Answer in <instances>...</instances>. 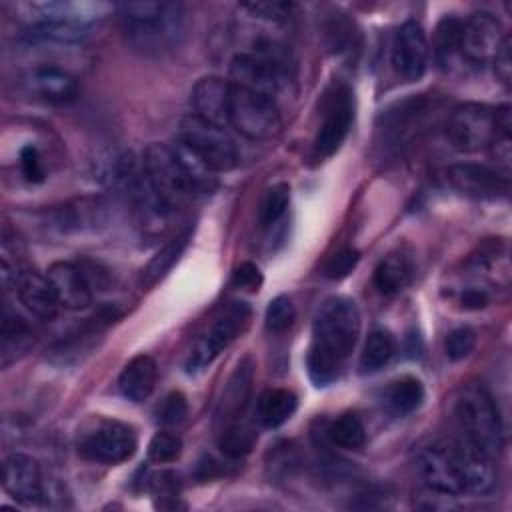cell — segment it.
Masks as SVG:
<instances>
[{
    "instance_id": "obj_1",
    "label": "cell",
    "mask_w": 512,
    "mask_h": 512,
    "mask_svg": "<svg viewBox=\"0 0 512 512\" xmlns=\"http://www.w3.org/2000/svg\"><path fill=\"white\" fill-rule=\"evenodd\" d=\"M360 324V310L352 298L330 296L320 304L306 354L308 376L316 386H328L338 378L342 362L356 346Z\"/></svg>"
},
{
    "instance_id": "obj_2",
    "label": "cell",
    "mask_w": 512,
    "mask_h": 512,
    "mask_svg": "<svg viewBox=\"0 0 512 512\" xmlns=\"http://www.w3.org/2000/svg\"><path fill=\"white\" fill-rule=\"evenodd\" d=\"M114 4L106 2H22L16 4V14L34 40L50 42H80L94 22L114 12Z\"/></svg>"
},
{
    "instance_id": "obj_3",
    "label": "cell",
    "mask_w": 512,
    "mask_h": 512,
    "mask_svg": "<svg viewBox=\"0 0 512 512\" xmlns=\"http://www.w3.org/2000/svg\"><path fill=\"white\" fill-rule=\"evenodd\" d=\"M124 32L142 52L174 48L184 34V12L174 2H124L116 4Z\"/></svg>"
},
{
    "instance_id": "obj_4",
    "label": "cell",
    "mask_w": 512,
    "mask_h": 512,
    "mask_svg": "<svg viewBox=\"0 0 512 512\" xmlns=\"http://www.w3.org/2000/svg\"><path fill=\"white\" fill-rule=\"evenodd\" d=\"M230 82L276 102L292 84L288 50L274 40H256L250 50L238 52L230 64Z\"/></svg>"
},
{
    "instance_id": "obj_5",
    "label": "cell",
    "mask_w": 512,
    "mask_h": 512,
    "mask_svg": "<svg viewBox=\"0 0 512 512\" xmlns=\"http://www.w3.org/2000/svg\"><path fill=\"white\" fill-rule=\"evenodd\" d=\"M456 418L464 438L492 460L504 448V430L498 406L484 384H466L456 400Z\"/></svg>"
},
{
    "instance_id": "obj_6",
    "label": "cell",
    "mask_w": 512,
    "mask_h": 512,
    "mask_svg": "<svg viewBox=\"0 0 512 512\" xmlns=\"http://www.w3.org/2000/svg\"><path fill=\"white\" fill-rule=\"evenodd\" d=\"M142 172L156 196L170 208H182L198 196V190L182 164L176 148L152 142L142 156Z\"/></svg>"
},
{
    "instance_id": "obj_7",
    "label": "cell",
    "mask_w": 512,
    "mask_h": 512,
    "mask_svg": "<svg viewBox=\"0 0 512 512\" xmlns=\"http://www.w3.org/2000/svg\"><path fill=\"white\" fill-rule=\"evenodd\" d=\"M76 448L86 460L98 464H120L134 456L138 438L134 428L126 422L92 416L80 424Z\"/></svg>"
},
{
    "instance_id": "obj_8",
    "label": "cell",
    "mask_w": 512,
    "mask_h": 512,
    "mask_svg": "<svg viewBox=\"0 0 512 512\" xmlns=\"http://www.w3.org/2000/svg\"><path fill=\"white\" fill-rule=\"evenodd\" d=\"M250 318L252 310L242 300H232L222 306L220 312L212 318L206 332L194 342L186 358V370L190 374H196L208 368L218 358V354L248 328Z\"/></svg>"
},
{
    "instance_id": "obj_9",
    "label": "cell",
    "mask_w": 512,
    "mask_h": 512,
    "mask_svg": "<svg viewBox=\"0 0 512 512\" xmlns=\"http://www.w3.org/2000/svg\"><path fill=\"white\" fill-rule=\"evenodd\" d=\"M228 124L248 140H270L280 132L282 118L272 98L230 82Z\"/></svg>"
},
{
    "instance_id": "obj_10",
    "label": "cell",
    "mask_w": 512,
    "mask_h": 512,
    "mask_svg": "<svg viewBox=\"0 0 512 512\" xmlns=\"http://www.w3.org/2000/svg\"><path fill=\"white\" fill-rule=\"evenodd\" d=\"M178 138L180 144L212 172H228L238 162L236 146L226 130L194 114L180 120Z\"/></svg>"
},
{
    "instance_id": "obj_11",
    "label": "cell",
    "mask_w": 512,
    "mask_h": 512,
    "mask_svg": "<svg viewBox=\"0 0 512 512\" xmlns=\"http://www.w3.org/2000/svg\"><path fill=\"white\" fill-rule=\"evenodd\" d=\"M416 466L424 484L442 496L464 494L458 440H434L418 450Z\"/></svg>"
},
{
    "instance_id": "obj_12",
    "label": "cell",
    "mask_w": 512,
    "mask_h": 512,
    "mask_svg": "<svg viewBox=\"0 0 512 512\" xmlns=\"http://www.w3.org/2000/svg\"><path fill=\"white\" fill-rule=\"evenodd\" d=\"M354 122V94L348 86L332 88L322 104V122L314 136L312 158L322 162L344 144Z\"/></svg>"
},
{
    "instance_id": "obj_13",
    "label": "cell",
    "mask_w": 512,
    "mask_h": 512,
    "mask_svg": "<svg viewBox=\"0 0 512 512\" xmlns=\"http://www.w3.org/2000/svg\"><path fill=\"white\" fill-rule=\"evenodd\" d=\"M496 132V110L476 102L454 108L446 124V136L458 152H478L488 148Z\"/></svg>"
},
{
    "instance_id": "obj_14",
    "label": "cell",
    "mask_w": 512,
    "mask_h": 512,
    "mask_svg": "<svg viewBox=\"0 0 512 512\" xmlns=\"http://www.w3.org/2000/svg\"><path fill=\"white\" fill-rule=\"evenodd\" d=\"M392 66L406 82H416L424 76L428 68V40L418 22L408 20L398 28L392 44Z\"/></svg>"
},
{
    "instance_id": "obj_15",
    "label": "cell",
    "mask_w": 512,
    "mask_h": 512,
    "mask_svg": "<svg viewBox=\"0 0 512 512\" xmlns=\"http://www.w3.org/2000/svg\"><path fill=\"white\" fill-rule=\"evenodd\" d=\"M448 182L460 194L476 200H500L510 192L508 176L494 168L472 162L452 164L448 168Z\"/></svg>"
},
{
    "instance_id": "obj_16",
    "label": "cell",
    "mask_w": 512,
    "mask_h": 512,
    "mask_svg": "<svg viewBox=\"0 0 512 512\" xmlns=\"http://www.w3.org/2000/svg\"><path fill=\"white\" fill-rule=\"evenodd\" d=\"M504 36L506 32L496 16L488 12H476L462 20L460 56L470 64H484L492 60Z\"/></svg>"
},
{
    "instance_id": "obj_17",
    "label": "cell",
    "mask_w": 512,
    "mask_h": 512,
    "mask_svg": "<svg viewBox=\"0 0 512 512\" xmlns=\"http://www.w3.org/2000/svg\"><path fill=\"white\" fill-rule=\"evenodd\" d=\"M4 490L22 504H36L44 498L42 472L38 462L28 456L14 452L4 458Z\"/></svg>"
},
{
    "instance_id": "obj_18",
    "label": "cell",
    "mask_w": 512,
    "mask_h": 512,
    "mask_svg": "<svg viewBox=\"0 0 512 512\" xmlns=\"http://www.w3.org/2000/svg\"><path fill=\"white\" fill-rule=\"evenodd\" d=\"M60 306L66 310H84L92 302V286L82 270L72 262H54L46 272Z\"/></svg>"
},
{
    "instance_id": "obj_19",
    "label": "cell",
    "mask_w": 512,
    "mask_h": 512,
    "mask_svg": "<svg viewBox=\"0 0 512 512\" xmlns=\"http://www.w3.org/2000/svg\"><path fill=\"white\" fill-rule=\"evenodd\" d=\"M14 290L22 306L40 320H52L58 314L60 302L46 274L36 270H20Z\"/></svg>"
},
{
    "instance_id": "obj_20",
    "label": "cell",
    "mask_w": 512,
    "mask_h": 512,
    "mask_svg": "<svg viewBox=\"0 0 512 512\" xmlns=\"http://www.w3.org/2000/svg\"><path fill=\"white\" fill-rule=\"evenodd\" d=\"M190 102L194 108V116L224 128L228 124L230 80H224L220 76L200 78L192 88Z\"/></svg>"
},
{
    "instance_id": "obj_21",
    "label": "cell",
    "mask_w": 512,
    "mask_h": 512,
    "mask_svg": "<svg viewBox=\"0 0 512 512\" xmlns=\"http://www.w3.org/2000/svg\"><path fill=\"white\" fill-rule=\"evenodd\" d=\"M460 446V466H462V482L464 494L484 496L496 484V472L492 466V458L478 450L466 438L458 440Z\"/></svg>"
},
{
    "instance_id": "obj_22",
    "label": "cell",
    "mask_w": 512,
    "mask_h": 512,
    "mask_svg": "<svg viewBox=\"0 0 512 512\" xmlns=\"http://www.w3.org/2000/svg\"><path fill=\"white\" fill-rule=\"evenodd\" d=\"M158 366L152 356L138 354L126 362L118 376V390L130 402H144L154 392Z\"/></svg>"
},
{
    "instance_id": "obj_23",
    "label": "cell",
    "mask_w": 512,
    "mask_h": 512,
    "mask_svg": "<svg viewBox=\"0 0 512 512\" xmlns=\"http://www.w3.org/2000/svg\"><path fill=\"white\" fill-rule=\"evenodd\" d=\"M28 84L40 98L52 104H68L78 96L76 78L56 66H40L32 70Z\"/></svg>"
},
{
    "instance_id": "obj_24",
    "label": "cell",
    "mask_w": 512,
    "mask_h": 512,
    "mask_svg": "<svg viewBox=\"0 0 512 512\" xmlns=\"http://www.w3.org/2000/svg\"><path fill=\"white\" fill-rule=\"evenodd\" d=\"M412 276H414V260L408 252L398 248L386 254L378 262L374 270V284L384 296H394L408 286Z\"/></svg>"
},
{
    "instance_id": "obj_25",
    "label": "cell",
    "mask_w": 512,
    "mask_h": 512,
    "mask_svg": "<svg viewBox=\"0 0 512 512\" xmlns=\"http://www.w3.org/2000/svg\"><path fill=\"white\" fill-rule=\"evenodd\" d=\"M190 236H192V228H184L180 230L174 238H170L148 262L146 266L140 270V276H138V284L140 288H150L154 286L158 280H162L170 268L178 262V258L182 256V252L186 250L188 242H190Z\"/></svg>"
},
{
    "instance_id": "obj_26",
    "label": "cell",
    "mask_w": 512,
    "mask_h": 512,
    "mask_svg": "<svg viewBox=\"0 0 512 512\" xmlns=\"http://www.w3.org/2000/svg\"><path fill=\"white\" fill-rule=\"evenodd\" d=\"M34 346V334L28 324L18 316L4 310L0 326V364L8 368Z\"/></svg>"
},
{
    "instance_id": "obj_27",
    "label": "cell",
    "mask_w": 512,
    "mask_h": 512,
    "mask_svg": "<svg viewBox=\"0 0 512 512\" xmlns=\"http://www.w3.org/2000/svg\"><path fill=\"white\" fill-rule=\"evenodd\" d=\"M250 384H252V364L250 360H242L234 374L230 376L220 406H218V418L226 420L228 424L238 420V414L242 412V408L246 406L248 394H250Z\"/></svg>"
},
{
    "instance_id": "obj_28",
    "label": "cell",
    "mask_w": 512,
    "mask_h": 512,
    "mask_svg": "<svg viewBox=\"0 0 512 512\" xmlns=\"http://www.w3.org/2000/svg\"><path fill=\"white\" fill-rule=\"evenodd\" d=\"M298 398L286 388L264 390L256 402V418L266 428H278L296 412Z\"/></svg>"
},
{
    "instance_id": "obj_29",
    "label": "cell",
    "mask_w": 512,
    "mask_h": 512,
    "mask_svg": "<svg viewBox=\"0 0 512 512\" xmlns=\"http://www.w3.org/2000/svg\"><path fill=\"white\" fill-rule=\"evenodd\" d=\"M384 402L388 410L396 416L414 412L424 402V386L414 376H404L394 382L384 392Z\"/></svg>"
},
{
    "instance_id": "obj_30",
    "label": "cell",
    "mask_w": 512,
    "mask_h": 512,
    "mask_svg": "<svg viewBox=\"0 0 512 512\" xmlns=\"http://www.w3.org/2000/svg\"><path fill=\"white\" fill-rule=\"evenodd\" d=\"M394 338L386 330H372L364 342L358 368L362 374H374L382 370L394 356Z\"/></svg>"
},
{
    "instance_id": "obj_31",
    "label": "cell",
    "mask_w": 512,
    "mask_h": 512,
    "mask_svg": "<svg viewBox=\"0 0 512 512\" xmlns=\"http://www.w3.org/2000/svg\"><path fill=\"white\" fill-rule=\"evenodd\" d=\"M326 434L334 446L344 448V450H358L366 442V428H364L362 420L352 412H346V414H340L338 418H334L330 422Z\"/></svg>"
},
{
    "instance_id": "obj_32",
    "label": "cell",
    "mask_w": 512,
    "mask_h": 512,
    "mask_svg": "<svg viewBox=\"0 0 512 512\" xmlns=\"http://www.w3.org/2000/svg\"><path fill=\"white\" fill-rule=\"evenodd\" d=\"M460 36H462V20L454 16H446L436 26L434 34V52L442 66L454 64L460 56Z\"/></svg>"
},
{
    "instance_id": "obj_33",
    "label": "cell",
    "mask_w": 512,
    "mask_h": 512,
    "mask_svg": "<svg viewBox=\"0 0 512 512\" xmlns=\"http://www.w3.org/2000/svg\"><path fill=\"white\" fill-rule=\"evenodd\" d=\"M256 444V432L240 422V420H234L230 422L222 434H220V440H218V446L220 450L228 456V458H240V456H246Z\"/></svg>"
},
{
    "instance_id": "obj_34",
    "label": "cell",
    "mask_w": 512,
    "mask_h": 512,
    "mask_svg": "<svg viewBox=\"0 0 512 512\" xmlns=\"http://www.w3.org/2000/svg\"><path fill=\"white\" fill-rule=\"evenodd\" d=\"M290 204V186L280 182L266 190L262 202H260V222L264 226L276 224L288 210Z\"/></svg>"
},
{
    "instance_id": "obj_35",
    "label": "cell",
    "mask_w": 512,
    "mask_h": 512,
    "mask_svg": "<svg viewBox=\"0 0 512 512\" xmlns=\"http://www.w3.org/2000/svg\"><path fill=\"white\" fill-rule=\"evenodd\" d=\"M182 454V440L178 434H172L168 430L156 432L148 444V458L156 464H168L178 460Z\"/></svg>"
},
{
    "instance_id": "obj_36",
    "label": "cell",
    "mask_w": 512,
    "mask_h": 512,
    "mask_svg": "<svg viewBox=\"0 0 512 512\" xmlns=\"http://www.w3.org/2000/svg\"><path fill=\"white\" fill-rule=\"evenodd\" d=\"M266 328L270 332H284L296 320V308L288 296H276L270 300L266 308Z\"/></svg>"
},
{
    "instance_id": "obj_37",
    "label": "cell",
    "mask_w": 512,
    "mask_h": 512,
    "mask_svg": "<svg viewBox=\"0 0 512 512\" xmlns=\"http://www.w3.org/2000/svg\"><path fill=\"white\" fill-rule=\"evenodd\" d=\"M476 346V332L468 326H460L448 332L444 340V352L452 362L464 360Z\"/></svg>"
},
{
    "instance_id": "obj_38",
    "label": "cell",
    "mask_w": 512,
    "mask_h": 512,
    "mask_svg": "<svg viewBox=\"0 0 512 512\" xmlns=\"http://www.w3.org/2000/svg\"><path fill=\"white\" fill-rule=\"evenodd\" d=\"M186 416H188L186 396L182 392H170L158 410V420L164 426H176V424L184 422Z\"/></svg>"
},
{
    "instance_id": "obj_39",
    "label": "cell",
    "mask_w": 512,
    "mask_h": 512,
    "mask_svg": "<svg viewBox=\"0 0 512 512\" xmlns=\"http://www.w3.org/2000/svg\"><path fill=\"white\" fill-rule=\"evenodd\" d=\"M242 10L250 12L254 18L280 22L290 16V12L294 10V4L292 2H276V0L274 2H244Z\"/></svg>"
},
{
    "instance_id": "obj_40",
    "label": "cell",
    "mask_w": 512,
    "mask_h": 512,
    "mask_svg": "<svg viewBox=\"0 0 512 512\" xmlns=\"http://www.w3.org/2000/svg\"><path fill=\"white\" fill-rule=\"evenodd\" d=\"M358 260H360V254L354 248H344L328 260V264L324 268V274L332 280H340V278L348 276L354 270Z\"/></svg>"
},
{
    "instance_id": "obj_41",
    "label": "cell",
    "mask_w": 512,
    "mask_h": 512,
    "mask_svg": "<svg viewBox=\"0 0 512 512\" xmlns=\"http://www.w3.org/2000/svg\"><path fill=\"white\" fill-rule=\"evenodd\" d=\"M492 64H494L496 78L508 88L512 82V58H510V36L508 34L498 44V48L492 56Z\"/></svg>"
},
{
    "instance_id": "obj_42",
    "label": "cell",
    "mask_w": 512,
    "mask_h": 512,
    "mask_svg": "<svg viewBox=\"0 0 512 512\" xmlns=\"http://www.w3.org/2000/svg\"><path fill=\"white\" fill-rule=\"evenodd\" d=\"M20 168L28 182L36 184V182L44 180V168H42V160H40L36 146L28 144L20 150Z\"/></svg>"
},
{
    "instance_id": "obj_43",
    "label": "cell",
    "mask_w": 512,
    "mask_h": 512,
    "mask_svg": "<svg viewBox=\"0 0 512 512\" xmlns=\"http://www.w3.org/2000/svg\"><path fill=\"white\" fill-rule=\"evenodd\" d=\"M232 284L236 288H242L246 292H258V288L262 286V272L256 264L252 262H242L232 276Z\"/></svg>"
},
{
    "instance_id": "obj_44",
    "label": "cell",
    "mask_w": 512,
    "mask_h": 512,
    "mask_svg": "<svg viewBox=\"0 0 512 512\" xmlns=\"http://www.w3.org/2000/svg\"><path fill=\"white\" fill-rule=\"evenodd\" d=\"M462 306L468 310H480L488 306V294L482 288H468L462 298H460Z\"/></svg>"
}]
</instances>
